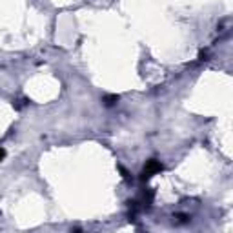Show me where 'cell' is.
<instances>
[{"instance_id": "1", "label": "cell", "mask_w": 233, "mask_h": 233, "mask_svg": "<svg viewBox=\"0 0 233 233\" xmlns=\"http://www.w3.org/2000/svg\"><path fill=\"white\" fill-rule=\"evenodd\" d=\"M4 159V149H0V160Z\"/></svg>"}]
</instances>
